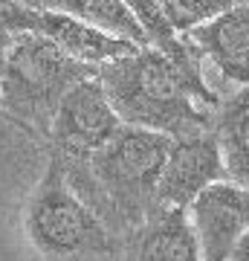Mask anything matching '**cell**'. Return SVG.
Listing matches in <instances>:
<instances>
[{
	"instance_id": "cell-1",
	"label": "cell",
	"mask_w": 249,
	"mask_h": 261,
	"mask_svg": "<svg viewBox=\"0 0 249 261\" xmlns=\"http://www.w3.org/2000/svg\"><path fill=\"white\" fill-rule=\"evenodd\" d=\"M99 82L122 125L183 140L212 130L220 96L151 47L99 67Z\"/></svg>"
},
{
	"instance_id": "cell-2",
	"label": "cell",
	"mask_w": 249,
	"mask_h": 261,
	"mask_svg": "<svg viewBox=\"0 0 249 261\" xmlns=\"http://www.w3.org/2000/svg\"><path fill=\"white\" fill-rule=\"evenodd\" d=\"M171 142V137L157 130L122 125L116 137L90 160H61V166L75 195L116 238H122L157 206V183Z\"/></svg>"
},
{
	"instance_id": "cell-3",
	"label": "cell",
	"mask_w": 249,
	"mask_h": 261,
	"mask_svg": "<svg viewBox=\"0 0 249 261\" xmlns=\"http://www.w3.org/2000/svg\"><path fill=\"white\" fill-rule=\"evenodd\" d=\"M96 73L99 67H87L70 58L44 35L18 32L9 44L0 75L3 119L44 145L49 122L67 90Z\"/></svg>"
},
{
	"instance_id": "cell-4",
	"label": "cell",
	"mask_w": 249,
	"mask_h": 261,
	"mask_svg": "<svg viewBox=\"0 0 249 261\" xmlns=\"http://www.w3.org/2000/svg\"><path fill=\"white\" fill-rule=\"evenodd\" d=\"M23 229L29 244L44 258L116 255L119 250V238L75 195V189L67 183L61 160L52 154L26 200Z\"/></svg>"
},
{
	"instance_id": "cell-5",
	"label": "cell",
	"mask_w": 249,
	"mask_h": 261,
	"mask_svg": "<svg viewBox=\"0 0 249 261\" xmlns=\"http://www.w3.org/2000/svg\"><path fill=\"white\" fill-rule=\"evenodd\" d=\"M122 128L119 113L113 111L99 75L73 84L46 130V151L64 163L90 160L96 151L107 145Z\"/></svg>"
},
{
	"instance_id": "cell-6",
	"label": "cell",
	"mask_w": 249,
	"mask_h": 261,
	"mask_svg": "<svg viewBox=\"0 0 249 261\" xmlns=\"http://www.w3.org/2000/svg\"><path fill=\"white\" fill-rule=\"evenodd\" d=\"M3 29H9L12 35H18V32L44 35L58 49H64L70 58H75L87 67H102L107 61H116V58L130 56L133 49H139L136 44L110 35V32L93 27L81 18H73V15H64V12L29 9L23 3H15V0H12L9 12L3 18Z\"/></svg>"
},
{
	"instance_id": "cell-7",
	"label": "cell",
	"mask_w": 249,
	"mask_h": 261,
	"mask_svg": "<svg viewBox=\"0 0 249 261\" xmlns=\"http://www.w3.org/2000/svg\"><path fill=\"white\" fill-rule=\"evenodd\" d=\"M220 180H229V174L223 166L220 142L214 130L174 140L157 183V206L188 212L194 197Z\"/></svg>"
},
{
	"instance_id": "cell-8",
	"label": "cell",
	"mask_w": 249,
	"mask_h": 261,
	"mask_svg": "<svg viewBox=\"0 0 249 261\" xmlns=\"http://www.w3.org/2000/svg\"><path fill=\"white\" fill-rule=\"evenodd\" d=\"M200 261H229L235 244L249 232V189L220 180L203 189L188 206Z\"/></svg>"
},
{
	"instance_id": "cell-9",
	"label": "cell",
	"mask_w": 249,
	"mask_h": 261,
	"mask_svg": "<svg viewBox=\"0 0 249 261\" xmlns=\"http://www.w3.org/2000/svg\"><path fill=\"white\" fill-rule=\"evenodd\" d=\"M119 261H200L197 235L185 209L154 206L151 215L119 238Z\"/></svg>"
},
{
	"instance_id": "cell-10",
	"label": "cell",
	"mask_w": 249,
	"mask_h": 261,
	"mask_svg": "<svg viewBox=\"0 0 249 261\" xmlns=\"http://www.w3.org/2000/svg\"><path fill=\"white\" fill-rule=\"evenodd\" d=\"M200 58L212 61L232 84H249V3H235L223 15L185 32Z\"/></svg>"
},
{
	"instance_id": "cell-11",
	"label": "cell",
	"mask_w": 249,
	"mask_h": 261,
	"mask_svg": "<svg viewBox=\"0 0 249 261\" xmlns=\"http://www.w3.org/2000/svg\"><path fill=\"white\" fill-rule=\"evenodd\" d=\"M212 130L220 142L229 180L249 189V84L238 87V93L217 105Z\"/></svg>"
},
{
	"instance_id": "cell-12",
	"label": "cell",
	"mask_w": 249,
	"mask_h": 261,
	"mask_svg": "<svg viewBox=\"0 0 249 261\" xmlns=\"http://www.w3.org/2000/svg\"><path fill=\"white\" fill-rule=\"evenodd\" d=\"M15 3H23L29 9L64 12V15L81 18L116 38H125L136 47H148L145 35H142V29H139L136 18L125 0H15Z\"/></svg>"
},
{
	"instance_id": "cell-13",
	"label": "cell",
	"mask_w": 249,
	"mask_h": 261,
	"mask_svg": "<svg viewBox=\"0 0 249 261\" xmlns=\"http://www.w3.org/2000/svg\"><path fill=\"white\" fill-rule=\"evenodd\" d=\"M128 9L133 12L145 44L151 49L162 53L165 58H171L180 70H185L194 79H203V67H200V56L191 49V44L185 41V35H180L174 29V23L168 20V15L162 12L157 0H125Z\"/></svg>"
},
{
	"instance_id": "cell-14",
	"label": "cell",
	"mask_w": 249,
	"mask_h": 261,
	"mask_svg": "<svg viewBox=\"0 0 249 261\" xmlns=\"http://www.w3.org/2000/svg\"><path fill=\"white\" fill-rule=\"evenodd\" d=\"M157 3L162 6V12H165L168 20L174 23L177 32L185 35V32L197 29L200 23H206V20L223 15V12L232 9L240 0H157Z\"/></svg>"
},
{
	"instance_id": "cell-15",
	"label": "cell",
	"mask_w": 249,
	"mask_h": 261,
	"mask_svg": "<svg viewBox=\"0 0 249 261\" xmlns=\"http://www.w3.org/2000/svg\"><path fill=\"white\" fill-rule=\"evenodd\" d=\"M12 32L9 29H3L0 27V75H3V64H6V53H9V44H12ZM0 119H3V108H0ZM6 122V119H3Z\"/></svg>"
},
{
	"instance_id": "cell-16",
	"label": "cell",
	"mask_w": 249,
	"mask_h": 261,
	"mask_svg": "<svg viewBox=\"0 0 249 261\" xmlns=\"http://www.w3.org/2000/svg\"><path fill=\"white\" fill-rule=\"evenodd\" d=\"M229 261H249V232L235 244V250H232V258Z\"/></svg>"
},
{
	"instance_id": "cell-17",
	"label": "cell",
	"mask_w": 249,
	"mask_h": 261,
	"mask_svg": "<svg viewBox=\"0 0 249 261\" xmlns=\"http://www.w3.org/2000/svg\"><path fill=\"white\" fill-rule=\"evenodd\" d=\"M9 6H12V0H0V27H3V18H6Z\"/></svg>"
},
{
	"instance_id": "cell-18",
	"label": "cell",
	"mask_w": 249,
	"mask_h": 261,
	"mask_svg": "<svg viewBox=\"0 0 249 261\" xmlns=\"http://www.w3.org/2000/svg\"><path fill=\"white\" fill-rule=\"evenodd\" d=\"M240 3H249V0H240Z\"/></svg>"
}]
</instances>
